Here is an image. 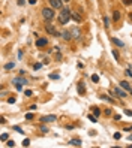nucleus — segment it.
<instances>
[{
    "instance_id": "f257e3e1",
    "label": "nucleus",
    "mask_w": 132,
    "mask_h": 148,
    "mask_svg": "<svg viewBox=\"0 0 132 148\" xmlns=\"http://www.w3.org/2000/svg\"><path fill=\"white\" fill-rule=\"evenodd\" d=\"M71 15H72V11H71V9H68V8H62L60 12H59V23L63 24V25L68 24L69 19L72 18Z\"/></svg>"
},
{
    "instance_id": "f03ea898",
    "label": "nucleus",
    "mask_w": 132,
    "mask_h": 148,
    "mask_svg": "<svg viewBox=\"0 0 132 148\" xmlns=\"http://www.w3.org/2000/svg\"><path fill=\"white\" fill-rule=\"evenodd\" d=\"M45 30H47V33H50V35H53V36H62V33H59L56 30V27L51 23H48V21H47V24H45Z\"/></svg>"
},
{
    "instance_id": "7ed1b4c3",
    "label": "nucleus",
    "mask_w": 132,
    "mask_h": 148,
    "mask_svg": "<svg viewBox=\"0 0 132 148\" xmlns=\"http://www.w3.org/2000/svg\"><path fill=\"white\" fill-rule=\"evenodd\" d=\"M42 17L50 21V19L54 18V11H53L51 8H44V9H42Z\"/></svg>"
},
{
    "instance_id": "20e7f679",
    "label": "nucleus",
    "mask_w": 132,
    "mask_h": 148,
    "mask_svg": "<svg viewBox=\"0 0 132 148\" xmlns=\"http://www.w3.org/2000/svg\"><path fill=\"white\" fill-rule=\"evenodd\" d=\"M71 35H72V39H78L80 38V35H81V31H80V29L78 27H71Z\"/></svg>"
},
{
    "instance_id": "39448f33",
    "label": "nucleus",
    "mask_w": 132,
    "mask_h": 148,
    "mask_svg": "<svg viewBox=\"0 0 132 148\" xmlns=\"http://www.w3.org/2000/svg\"><path fill=\"white\" fill-rule=\"evenodd\" d=\"M50 5H51V8H54V9H62V0H50Z\"/></svg>"
},
{
    "instance_id": "423d86ee",
    "label": "nucleus",
    "mask_w": 132,
    "mask_h": 148,
    "mask_svg": "<svg viewBox=\"0 0 132 148\" xmlns=\"http://www.w3.org/2000/svg\"><path fill=\"white\" fill-rule=\"evenodd\" d=\"M42 123H53V121H56V115H53V114H50V115H45L41 118Z\"/></svg>"
},
{
    "instance_id": "0eeeda50",
    "label": "nucleus",
    "mask_w": 132,
    "mask_h": 148,
    "mask_svg": "<svg viewBox=\"0 0 132 148\" xmlns=\"http://www.w3.org/2000/svg\"><path fill=\"white\" fill-rule=\"evenodd\" d=\"M114 93H116L114 96H119V97H126V96H128V94L125 93V91H123L122 88H119V87H117V88L114 90Z\"/></svg>"
},
{
    "instance_id": "6e6552de",
    "label": "nucleus",
    "mask_w": 132,
    "mask_h": 148,
    "mask_svg": "<svg viewBox=\"0 0 132 148\" xmlns=\"http://www.w3.org/2000/svg\"><path fill=\"white\" fill-rule=\"evenodd\" d=\"M62 38H63L65 40H71V39H72V35H71V30H65V31L62 33Z\"/></svg>"
},
{
    "instance_id": "1a4fd4ad",
    "label": "nucleus",
    "mask_w": 132,
    "mask_h": 148,
    "mask_svg": "<svg viewBox=\"0 0 132 148\" xmlns=\"http://www.w3.org/2000/svg\"><path fill=\"white\" fill-rule=\"evenodd\" d=\"M47 44H48L47 39H38V40H36V46H41V48H42V46H45Z\"/></svg>"
},
{
    "instance_id": "9d476101",
    "label": "nucleus",
    "mask_w": 132,
    "mask_h": 148,
    "mask_svg": "<svg viewBox=\"0 0 132 148\" xmlns=\"http://www.w3.org/2000/svg\"><path fill=\"white\" fill-rule=\"evenodd\" d=\"M84 93H86L84 82H78V94H84Z\"/></svg>"
},
{
    "instance_id": "9b49d317",
    "label": "nucleus",
    "mask_w": 132,
    "mask_h": 148,
    "mask_svg": "<svg viewBox=\"0 0 132 148\" xmlns=\"http://www.w3.org/2000/svg\"><path fill=\"white\" fill-rule=\"evenodd\" d=\"M71 145H74V147H80L81 145V141L78 139V138H74V139H71V142H69Z\"/></svg>"
},
{
    "instance_id": "f8f14e48",
    "label": "nucleus",
    "mask_w": 132,
    "mask_h": 148,
    "mask_svg": "<svg viewBox=\"0 0 132 148\" xmlns=\"http://www.w3.org/2000/svg\"><path fill=\"white\" fill-rule=\"evenodd\" d=\"M14 84H27V81H26L24 78H14Z\"/></svg>"
},
{
    "instance_id": "ddd939ff",
    "label": "nucleus",
    "mask_w": 132,
    "mask_h": 148,
    "mask_svg": "<svg viewBox=\"0 0 132 148\" xmlns=\"http://www.w3.org/2000/svg\"><path fill=\"white\" fill-rule=\"evenodd\" d=\"M111 42H113L114 45H117V46H125V44L122 42V40H119L117 38H113V39H111Z\"/></svg>"
},
{
    "instance_id": "4468645a",
    "label": "nucleus",
    "mask_w": 132,
    "mask_h": 148,
    "mask_svg": "<svg viewBox=\"0 0 132 148\" xmlns=\"http://www.w3.org/2000/svg\"><path fill=\"white\" fill-rule=\"evenodd\" d=\"M120 87H122V88H125V90H128V91H131V85L126 82V81H122V82H120Z\"/></svg>"
},
{
    "instance_id": "2eb2a0df",
    "label": "nucleus",
    "mask_w": 132,
    "mask_h": 148,
    "mask_svg": "<svg viewBox=\"0 0 132 148\" xmlns=\"http://www.w3.org/2000/svg\"><path fill=\"white\" fill-rule=\"evenodd\" d=\"M14 66H15V63H12V62H11V63H6V64H5V69H6V70L14 69Z\"/></svg>"
},
{
    "instance_id": "dca6fc26",
    "label": "nucleus",
    "mask_w": 132,
    "mask_h": 148,
    "mask_svg": "<svg viewBox=\"0 0 132 148\" xmlns=\"http://www.w3.org/2000/svg\"><path fill=\"white\" fill-rule=\"evenodd\" d=\"M72 18H74L75 19V21H81V17L80 15H78V13H75V12H72V15H71Z\"/></svg>"
},
{
    "instance_id": "f3484780",
    "label": "nucleus",
    "mask_w": 132,
    "mask_h": 148,
    "mask_svg": "<svg viewBox=\"0 0 132 148\" xmlns=\"http://www.w3.org/2000/svg\"><path fill=\"white\" fill-rule=\"evenodd\" d=\"M104 25L107 27V29L110 27V19H108V17H104Z\"/></svg>"
},
{
    "instance_id": "a211bd4d",
    "label": "nucleus",
    "mask_w": 132,
    "mask_h": 148,
    "mask_svg": "<svg viewBox=\"0 0 132 148\" xmlns=\"http://www.w3.org/2000/svg\"><path fill=\"white\" fill-rule=\"evenodd\" d=\"M119 18H120V12L114 11V21H119Z\"/></svg>"
},
{
    "instance_id": "6ab92c4d",
    "label": "nucleus",
    "mask_w": 132,
    "mask_h": 148,
    "mask_svg": "<svg viewBox=\"0 0 132 148\" xmlns=\"http://www.w3.org/2000/svg\"><path fill=\"white\" fill-rule=\"evenodd\" d=\"M101 99H104V100H107V102H111V103L114 102V100L111 99V97H108V96H101Z\"/></svg>"
},
{
    "instance_id": "aec40b11",
    "label": "nucleus",
    "mask_w": 132,
    "mask_h": 148,
    "mask_svg": "<svg viewBox=\"0 0 132 148\" xmlns=\"http://www.w3.org/2000/svg\"><path fill=\"white\" fill-rule=\"evenodd\" d=\"M0 139H2V141H8V133H2Z\"/></svg>"
},
{
    "instance_id": "412c9836",
    "label": "nucleus",
    "mask_w": 132,
    "mask_h": 148,
    "mask_svg": "<svg viewBox=\"0 0 132 148\" xmlns=\"http://www.w3.org/2000/svg\"><path fill=\"white\" fill-rule=\"evenodd\" d=\"M93 112H95V117H99V114H101V111H99V108H95V109H93Z\"/></svg>"
},
{
    "instance_id": "4be33fe9",
    "label": "nucleus",
    "mask_w": 132,
    "mask_h": 148,
    "mask_svg": "<svg viewBox=\"0 0 132 148\" xmlns=\"http://www.w3.org/2000/svg\"><path fill=\"white\" fill-rule=\"evenodd\" d=\"M92 81H93V82H98V81H99V76H98V75H92Z\"/></svg>"
},
{
    "instance_id": "5701e85b",
    "label": "nucleus",
    "mask_w": 132,
    "mask_h": 148,
    "mask_svg": "<svg viewBox=\"0 0 132 148\" xmlns=\"http://www.w3.org/2000/svg\"><path fill=\"white\" fill-rule=\"evenodd\" d=\"M23 145H24V147H29V145H30V141H29V139H24V141H23Z\"/></svg>"
},
{
    "instance_id": "b1692460",
    "label": "nucleus",
    "mask_w": 132,
    "mask_h": 148,
    "mask_svg": "<svg viewBox=\"0 0 132 148\" xmlns=\"http://www.w3.org/2000/svg\"><path fill=\"white\" fill-rule=\"evenodd\" d=\"M14 145H15V142H14L12 139H9V141H8V147H14Z\"/></svg>"
},
{
    "instance_id": "393cba45",
    "label": "nucleus",
    "mask_w": 132,
    "mask_h": 148,
    "mask_svg": "<svg viewBox=\"0 0 132 148\" xmlns=\"http://www.w3.org/2000/svg\"><path fill=\"white\" fill-rule=\"evenodd\" d=\"M89 118H90V121H93V123H96V121H98V118L93 117V115H89Z\"/></svg>"
},
{
    "instance_id": "a878e982",
    "label": "nucleus",
    "mask_w": 132,
    "mask_h": 148,
    "mask_svg": "<svg viewBox=\"0 0 132 148\" xmlns=\"http://www.w3.org/2000/svg\"><path fill=\"white\" fill-rule=\"evenodd\" d=\"M33 118V115H32V114L29 112V114H26V120H32Z\"/></svg>"
},
{
    "instance_id": "bb28decb",
    "label": "nucleus",
    "mask_w": 132,
    "mask_h": 148,
    "mask_svg": "<svg viewBox=\"0 0 132 148\" xmlns=\"http://www.w3.org/2000/svg\"><path fill=\"white\" fill-rule=\"evenodd\" d=\"M41 66H42L41 63H36L35 66H33V69H41Z\"/></svg>"
},
{
    "instance_id": "cd10ccee",
    "label": "nucleus",
    "mask_w": 132,
    "mask_h": 148,
    "mask_svg": "<svg viewBox=\"0 0 132 148\" xmlns=\"http://www.w3.org/2000/svg\"><path fill=\"white\" fill-rule=\"evenodd\" d=\"M14 130H17L18 133H23V130H21V129H20V127H18V126H15V127H14Z\"/></svg>"
},
{
    "instance_id": "c85d7f7f",
    "label": "nucleus",
    "mask_w": 132,
    "mask_h": 148,
    "mask_svg": "<svg viewBox=\"0 0 132 148\" xmlns=\"http://www.w3.org/2000/svg\"><path fill=\"white\" fill-rule=\"evenodd\" d=\"M125 112H126V115L132 117V111H131V109H126V111H125Z\"/></svg>"
},
{
    "instance_id": "c756f323",
    "label": "nucleus",
    "mask_w": 132,
    "mask_h": 148,
    "mask_svg": "<svg viewBox=\"0 0 132 148\" xmlns=\"http://www.w3.org/2000/svg\"><path fill=\"white\" fill-rule=\"evenodd\" d=\"M8 102H9V103H14V102H15V97H9Z\"/></svg>"
},
{
    "instance_id": "7c9ffc66",
    "label": "nucleus",
    "mask_w": 132,
    "mask_h": 148,
    "mask_svg": "<svg viewBox=\"0 0 132 148\" xmlns=\"http://www.w3.org/2000/svg\"><path fill=\"white\" fill-rule=\"evenodd\" d=\"M114 138H116V139H120L122 135H120V133H114Z\"/></svg>"
},
{
    "instance_id": "2f4dec72",
    "label": "nucleus",
    "mask_w": 132,
    "mask_h": 148,
    "mask_svg": "<svg viewBox=\"0 0 132 148\" xmlns=\"http://www.w3.org/2000/svg\"><path fill=\"white\" fill-rule=\"evenodd\" d=\"M24 94H26V96H29V97H30V96H32V91H30V90H26V93H24Z\"/></svg>"
},
{
    "instance_id": "473e14b6",
    "label": "nucleus",
    "mask_w": 132,
    "mask_h": 148,
    "mask_svg": "<svg viewBox=\"0 0 132 148\" xmlns=\"http://www.w3.org/2000/svg\"><path fill=\"white\" fill-rule=\"evenodd\" d=\"M113 56L116 57V60H119V54H117V51H113Z\"/></svg>"
},
{
    "instance_id": "72a5a7b5",
    "label": "nucleus",
    "mask_w": 132,
    "mask_h": 148,
    "mask_svg": "<svg viewBox=\"0 0 132 148\" xmlns=\"http://www.w3.org/2000/svg\"><path fill=\"white\" fill-rule=\"evenodd\" d=\"M17 85V90H21L23 88V84H15Z\"/></svg>"
},
{
    "instance_id": "f704fd0d",
    "label": "nucleus",
    "mask_w": 132,
    "mask_h": 148,
    "mask_svg": "<svg viewBox=\"0 0 132 148\" xmlns=\"http://www.w3.org/2000/svg\"><path fill=\"white\" fill-rule=\"evenodd\" d=\"M126 75H129V76H132V72H131V69H128V70H126Z\"/></svg>"
},
{
    "instance_id": "c9c22d12",
    "label": "nucleus",
    "mask_w": 132,
    "mask_h": 148,
    "mask_svg": "<svg viewBox=\"0 0 132 148\" xmlns=\"http://www.w3.org/2000/svg\"><path fill=\"white\" fill-rule=\"evenodd\" d=\"M50 78H51V79H57L59 76H57V75H50Z\"/></svg>"
},
{
    "instance_id": "e433bc0d",
    "label": "nucleus",
    "mask_w": 132,
    "mask_h": 148,
    "mask_svg": "<svg viewBox=\"0 0 132 148\" xmlns=\"http://www.w3.org/2000/svg\"><path fill=\"white\" fill-rule=\"evenodd\" d=\"M24 2L26 0H18V5H24Z\"/></svg>"
},
{
    "instance_id": "4c0bfd02",
    "label": "nucleus",
    "mask_w": 132,
    "mask_h": 148,
    "mask_svg": "<svg viewBox=\"0 0 132 148\" xmlns=\"http://www.w3.org/2000/svg\"><path fill=\"white\" fill-rule=\"evenodd\" d=\"M129 19H131V21H132V13H131V15H129Z\"/></svg>"
},
{
    "instance_id": "58836bf2",
    "label": "nucleus",
    "mask_w": 132,
    "mask_h": 148,
    "mask_svg": "<svg viewBox=\"0 0 132 148\" xmlns=\"http://www.w3.org/2000/svg\"><path fill=\"white\" fill-rule=\"evenodd\" d=\"M129 148H132V145H129Z\"/></svg>"
},
{
    "instance_id": "ea45409f",
    "label": "nucleus",
    "mask_w": 132,
    "mask_h": 148,
    "mask_svg": "<svg viewBox=\"0 0 132 148\" xmlns=\"http://www.w3.org/2000/svg\"><path fill=\"white\" fill-rule=\"evenodd\" d=\"M131 94H132V90H131Z\"/></svg>"
},
{
    "instance_id": "a19ab883",
    "label": "nucleus",
    "mask_w": 132,
    "mask_h": 148,
    "mask_svg": "<svg viewBox=\"0 0 132 148\" xmlns=\"http://www.w3.org/2000/svg\"><path fill=\"white\" fill-rule=\"evenodd\" d=\"M131 3H132V0H131Z\"/></svg>"
}]
</instances>
